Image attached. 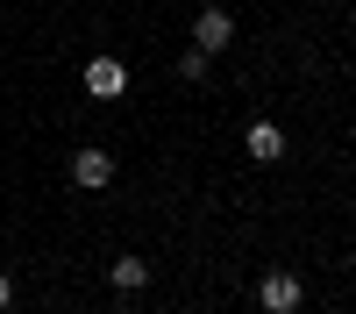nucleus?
Segmentation results:
<instances>
[{
	"instance_id": "obj_1",
	"label": "nucleus",
	"mask_w": 356,
	"mask_h": 314,
	"mask_svg": "<svg viewBox=\"0 0 356 314\" xmlns=\"http://www.w3.org/2000/svg\"><path fill=\"white\" fill-rule=\"evenodd\" d=\"M228 43H235V15H228V8H200V15H193V50L221 57Z\"/></svg>"
},
{
	"instance_id": "obj_2",
	"label": "nucleus",
	"mask_w": 356,
	"mask_h": 314,
	"mask_svg": "<svg viewBox=\"0 0 356 314\" xmlns=\"http://www.w3.org/2000/svg\"><path fill=\"white\" fill-rule=\"evenodd\" d=\"M79 86H86L93 100H122V93H129V65H122V57H93V65L79 72Z\"/></svg>"
},
{
	"instance_id": "obj_3",
	"label": "nucleus",
	"mask_w": 356,
	"mask_h": 314,
	"mask_svg": "<svg viewBox=\"0 0 356 314\" xmlns=\"http://www.w3.org/2000/svg\"><path fill=\"white\" fill-rule=\"evenodd\" d=\"M257 300H264V314H300V300H307V285L292 278V272H264V285H257Z\"/></svg>"
},
{
	"instance_id": "obj_4",
	"label": "nucleus",
	"mask_w": 356,
	"mask_h": 314,
	"mask_svg": "<svg viewBox=\"0 0 356 314\" xmlns=\"http://www.w3.org/2000/svg\"><path fill=\"white\" fill-rule=\"evenodd\" d=\"M72 186H86V193L114 186V157L100 150V143H86V150H72Z\"/></svg>"
},
{
	"instance_id": "obj_5",
	"label": "nucleus",
	"mask_w": 356,
	"mask_h": 314,
	"mask_svg": "<svg viewBox=\"0 0 356 314\" xmlns=\"http://www.w3.org/2000/svg\"><path fill=\"white\" fill-rule=\"evenodd\" d=\"M243 150H250L257 164H278V157H285V129H278V122H250V129H243Z\"/></svg>"
},
{
	"instance_id": "obj_6",
	"label": "nucleus",
	"mask_w": 356,
	"mask_h": 314,
	"mask_svg": "<svg viewBox=\"0 0 356 314\" xmlns=\"http://www.w3.org/2000/svg\"><path fill=\"white\" fill-rule=\"evenodd\" d=\"M107 285H114V293H143V285H150V265H143V257H114Z\"/></svg>"
},
{
	"instance_id": "obj_7",
	"label": "nucleus",
	"mask_w": 356,
	"mask_h": 314,
	"mask_svg": "<svg viewBox=\"0 0 356 314\" xmlns=\"http://www.w3.org/2000/svg\"><path fill=\"white\" fill-rule=\"evenodd\" d=\"M178 79H186V86H207V79H214V57H207V50H186V57H178Z\"/></svg>"
},
{
	"instance_id": "obj_8",
	"label": "nucleus",
	"mask_w": 356,
	"mask_h": 314,
	"mask_svg": "<svg viewBox=\"0 0 356 314\" xmlns=\"http://www.w3.org/2000/svg\"><path fill=\"white\" fill-rule=\"evenodd\" d=\"M8 307H15V278L0 272V314H8Z\"/></svg>"
}]
</instances>
